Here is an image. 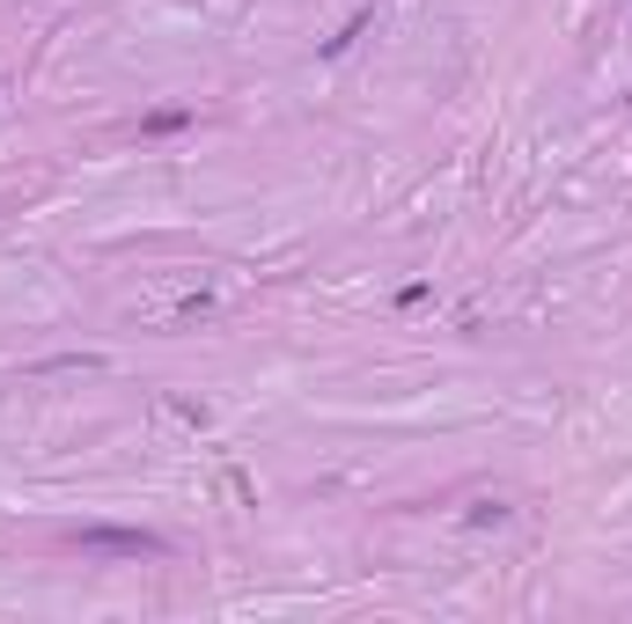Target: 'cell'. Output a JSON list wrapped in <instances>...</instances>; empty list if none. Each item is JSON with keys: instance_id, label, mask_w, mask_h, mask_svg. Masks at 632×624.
I'll use <instances>...</instances> for the list:
<instances>
[{"instance_id": "6da1fadb", "label": "cell", "mask_w": 632, "mask_h": 624, "mask_svg": "<svg viewBox=\"0 0 632 624\" xmlns=\"http://www.w3.org/2000/svg\"><path fill=\"white\" fill-rule=\"evenodd\" d=\"M74 544L89 558H162L170 552L155 529H74Z\"/></svg>"}, {"instance_id": "7a4b0ae2", "label": "cell", "mask_w": 632, "mask_h": 624, "mask_svg": "<svg viewBox=\"0 0 632 624\" xmlns=\"http://www.w3.org/2000/svg\"><path fill=\"white\" fill-rule=\"evenodd\" d=\"M508 522V507L500 500H478V507H463V529H500Z\"/></svg>"}, {"instance_id": "3957f363", "label": "cell", "mask_w": 632, "mask_h": 624, "mask_svg": "<svg viewBox=\"0 0 632 624\" xmlns=\"http://www.w3.org/2000/svg\"><path fill=\"white\" fill-rule=\"evenodd\" d=\"M361 30H368V8H361V15H353V23H346V30H339V37H324V59H339V52H346V45H353V37H361Z\"/></svg>"}]
</instances>
